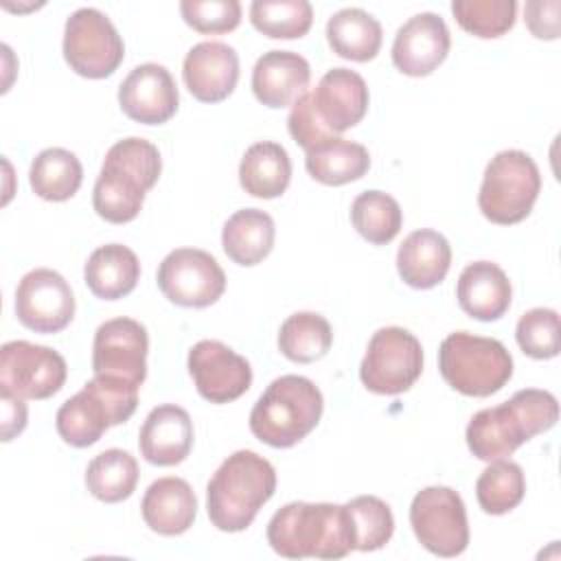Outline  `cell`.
Listing matches in <instances>:
<instances>
[{"label":"cell","instance_id":"41","mask_svg":"<svg viewBox=\"0 0 561 561\" xmlns=\"http://www.w3.org/2000/svg\"><path fill=\"white\" fill-rule=\"evenodd\" d=\"M561 2L559 0H530L524 7L528 31L539 39H557L561 31Z\"/></svg>","mask_w":561,"mask_h":561},{"label":"cell","instance_id":"19","mask_svg":"<svg viewBox=\"0 0 561 561\" xmlns=\"http://www.w3.org/2000/svg\"><path fill=\"white\" fill-rule=\"evenodd\" d=\"M118 103L131 121L142 125H162L178 112L180 94L164 66L140 64L121 81Z\"/></svg>","mask_w":561,"mask_h":561},{"label":"cell","instance_id":"35","mask_svg":"<svg viewBox=\"0 0 561 561\" xmlns=\"http://www.w3.org/2000/svg\"><path fill=\"white\" fill-rule=\"evenodd\" d=\"M526 493V478L517 462L493 460L476 480V497L484 513L504 515L513 511Z\"/></svg>","mask_w":561,"mask_h":561},{"label":"cell","instance_id":"16","mask_svg":"<svg viewBox=\"0 0 561 561\" xmlns=\"http://www.w3.org/2000/svg\"><path fill=\"white\" fill-rule=\"evenodd\" d=\"M188 373L197 392L210 403H230L248 392L252 368L245 357L219 340H199L188 351Z\"/></svg>","mask_w":561,"mask_h":561},{"label":"cell","instance_id":"36","mask_svg":"<svg viewBox=\"0 0 561 561\" xmlns=\"http://www.w3.org/2000/svg\"><path fill=\"white\" fill-rule=\"evenodd\" d=\"M250 22L272 39H296L309 33L313 9L307 0H254Z\"/></svg>","mask_w":561,"mask_h":561},{"label":"cell","instance_id":"38","mask_svg":"<svg viewBox=\"0 0 561 561\" xmlns=\"http://www.w3.org/2000/svg\"><path fill=\"white\" fill-rule=\"evenodd\" d=\"M344 506L353 522L355 550L373 552L390 541L394 533V517L383 500L375 495H357Z\"/></svg>","mask_w":561,"mask_h":561},{"label":"cell","instance_id":"14","mask_svg":"<svg viewBox=\"0 0 561 561\" xmlns=\"http://www.w3.org/2000/svg\"><path fill=\"white\" fill-rule=\"evenodd\" d=\"M15 316L35 333H57L75 316V294L68 280L48 267L31 270L15 289Z\"/></svg>","mask_w":561,"mask_h":561},{"label":"cell","instance_id":"10","mask_svg":"<svg viewBox=\"0 0 561 561\" xmlns=\"http://www.w3.org/2000/svg\"><path fill=\"white\" fill-rule=\"evenodd\" d=\"M125 57V44L112 20L92 7H81L66 20L64 59L85 79L110 77Z\"/></svg>","mask_w":561,"mask_h":561},{"label":"cell","instance_id":"4","mask_svg":"<svg viewBox=\"0 0 561 561\" xmlns=\"http://www.w3.org/2000/svg\"><path fill=\"white\" fill-rule=\"evenodd\" d=\"M276 491V471L270 460L250 449L230 454L206 486V511L224 533L245 530L261 506Z\"/></svg>","mask_w":561,"mask_h":561},{"label":"cell","instance_id":"34","mask_svg":"<svg viewBox=\"0 0 561 561\" xmlns=\"http://www.w3.org/2000/svg\"><path fill=\"white\" fill-rule=\"evenodd\" d=\"M353 228L375 245L390 243L403 224L399 202L383 191H364L351 204Z\"/></svg>","mask_w":561,"mask_h":561},{"label":"cell","instance_id":"13","mask_svg":"<svg viewBox=\"0 0 561 561\" xmlns=\"http://www.w3.org/2000/svg\"><path fill=\"white\" fill-rule=\"evenodd\" d=\"M66 359L50 346L13 340L0 348V390L20 399H48L66 381Z\"/></svg>","mask_w":561,"mask_h":561},{"label":"cell","instance_id":"33","mask_svg":"<svg viewBox=\"0 0 561 561\" xmlns=\"http://www.w3.org/2000/svg\"><path fill=\"white\" fill-rule=\"evenodd\" d=\"M333 331L324 316L316 311L291 313L278 331L280 353L296 364H311L329 353Z\"/></svg>","mask_w":561,"mask_h":561},{"label":"cell","instance_id":"6","mask_svg":"<svg viewBox=\"0 0 561 561\" xmlns=\"http://www.w3.org/2000/svg\"><path fill=\"white\" fill-rule=\"evenodd\" d=\"M138 388L125 379L94 375L57 410V434L72 447L94 445L112 425L125 423L136 412Z\"/></svg>","mask_w":561,"mask_h":561},{"label":"cell","instance_id":"37","mask_svg":"<svg viewBox=\"0 0 561 561\" xmlns=\"http://www.w3.org/2000/svg\"><path fill=\"white\" fill-rule=\"evenodd\" d=\"M451 13L467 33L491 39L513 28L517 15L515 0H454Z\"/></svg>","mask_w":561,"mask_h":561},{"label":"cell","instance_id":"7","mask_svg":"<svg viewBox=\"0 0 561 561\" xmlns=\"http://www.w3.org/2000/svg\"><path fill=\"white\" fill-rule=\"evenodd\" d=\"M438 370L456 392L489 397L513 377V357L500 340L456 331L438 346Z\"/></svg>","mask_w":561,"mask_h":561},{"label":"cell","instance_id":"2","mask_svg":"<svg viewBox=\"0 0 561 561\" xmlns=\"http://www.w3.org/2000/svg\"><path fill=\"white\" fill-rule=\"evenodd\" d=\"M557 419L559 403L552 392L524 388L508 401L484 408L469 419L467 447L480 460H504L533 436L548 432Z\"/></svg>","mask_w":561,"mask_h":561},{"label":"cell","instance_id":"25","mask_svg":"<svg viewBox=\"0 0 561 561\" xmlns=\"http://www.w3.org/2000/svg\"><path fill=\"white\" fill-rule=\"evenodd\" d=\"M449 241L430 228L410 232L397 252V272L401 280L414 289L436 287L449 272Z\"/></svg>","mask_w":561,"mask_h":561},{"label":"cell","instance_id":"1","mask_svg":"<svg viewBox=\"0 0 561 561\" xmlns=\"http://www.w3.org/2000/svg\"><path fill=\"white\" fill-rule=\"evenodd\" d=\"M267 543L285 559H342L355 550L344 504L289 502L267 524Z\"/></svg>","mask_w":561,"mask_h":561},{"label":"cell","instance_id":"18","mask_svg":"<svg viewBox=\"0 0 561 561\" xmlns=\"http://www.w3.org/2000/svg\"><path fill=\"white\" fill-rule=\"evenodd\" d=\"M451 46L445 20L432 11L412 15L397 28L392 64L408 77H427L447 57Z\"/></svg>","mask_w":561,"mask_h":561},{"label":"cell","instance_id":"23","mask_svg":"<svg viewBox=\"0 0 561 561\" xmlns=\"http://www.w3.org/2000/svg\"><path fill=\"white\" fill-rule=\"evenodd\" d=\"M456 298L467 316L491 322L508 311L513 289L500 265L491 261H476L460 272Z\"/></svg>","mask_w":561,"mask_h":561},{"label":"cell","instance_id":"17","mask_svg":"<svg viewBox=\"0 0 561 561\" xmlns=\"http://www.w3.org/2000/svg\"><path fill=\"white\" fill-rule=\"evenodd\" d=\"M307 105L318 125L337 136L357 125L368 110V85L351 68H331L322 75L316 90L305 92Z\"/></svg>","mask_w":561,"mask_h":561},{"label":"cell","instance_id":"31","mask_svg":"<svg viewBox=\"0 0 561 561\" xmlns=\"http://www.w3.org/2000/svg\"><path fill=\"white\" fill-rule=\"evenodd\" d=\"M83 180V167L79 158L61 147H48L39 151L28 171V182L35 195L46 202L70 199Z\"/></svg>","mask_w":561,"mask_h":561},{"label":"cell","instance_id":"21","mask_svg":"<svg viewBox=\"0 0 561 561\" xmlns=\"http://www.w3.org/2000/svg\"><path fill=\"white\" fill-rule=\"evenodd\" d=\"M138 447L147 462L156 467L180 465L193 447V421L180 405L153 408L138 434Z\"/></svg>","mask_w":561,"mask_h":561},{"label":"cell","instance_id":"22","mask_svg":"<svg viewBox=\"0 0 561 561\" xmlns=\"http://www.w3.org/2000/svg\"><path fill=\"white\" fill-rule=\"evenodd\" d=\"M309 61L294 50L263 53L252 68V92L267 107L294 105L309 85Z\"/></svg>","mask_w":561,"mask_h":561},{"label":"cell","instance_id":"26","mask_svg":"<svg viewBox=\"0 0 561 561\" xmlns=\"http://www.w3.org/2000/svg\"><path fill=\"white\" fill-rule=\"evenodd\" d=\"M140 278V261L123 243H107L96 248L83 267L88 289L101 300H118L134 291Z\"/></svg>","mask_w":561,"mask_h":561},{"label":"cell","instance_id":"32","mask_svg":"<svg viewBox=\"0 0 561 561\" xmlns=\"http://www.w3.org/2000/svg\"><path fill=\"white\" fill-rule=\"evenodd\" d=\"M138 482V462L125 449H105L96 454L85 469L88 491L105 502L116 504L127 500Z\"/></svg>","mask_w":561,"mask_h":561},{"label":"cell","instance_id":"9","mask_svg":"<svg viewBox=\"0 0 561 561\" xmlns=\"http://www.w3.org/2000/svg\"><path fill=\"white\" fill-rule=\"evenodd\" d=\"M423 373L421 342L401 327H381L373 333L359 364L362 383L375 394H401Z\"/></svg>","mask_w":561,"mask_h":561},{"label":"cell","instance_id":"15","mask_svg":"<svg viewBox=\"0 0 561 561\" xmlns=\"http://www.w3.org/2000/svg\"><path fill=\"white\" fill-rule=\"evenodd\" d=\"M147 329L134 318L105 320L92 342V370L140 386L147 377Z\"/></svg>","mask_w":561,"mask_h":561},{"label":"cell","instance_id":"39","mask_svg":"<svg viewBox=\"0 0 561 561\" xmlns=\"http://www.w3.org/2000/svg\"><path fill=\"white\" fill-rule=\"evenodd\" d=\"M515 337L519 348L533 359H550L559 355L561 331L559 313L554 309L535 307L526 311L515 327Z\"/></svg>","mask_w":561,"mask_h":561},{"label":"cell","instance_id":"29","mask_svg":"<svg viewBox=\"0 0 561 561\" xmlns=\"http://www.w3.org/2000/svg\"><path fill=\"white\" fill-rule=\"evenodd\" d=\"M274 234V219L265 210L241 208L224 224L221 248L237 265L252 267L272 252Z\"/></svg>","mask_w":561,"mask_h":561},{"label":"cell","instance_id":"24","mask_svg":"<svg viewBox=\"0 0 561 561\" xmlns=\"http://www.w3.org/2000/svg\"><path fill=\"white\" fill-rule=\"evenodd\" d=\"M140 513L145 524L164 537L186 533L197 515V497L191 484L182 478H158L145 491Z\"/></svg>","mask_w":561,"mask_h":561},{"label":"cell","instance_id":"3","mask_svg":"<svg viewBox=\"0 0 561 561\" xmlns=\"http://www.w3.org/2000/svg\"><path fill=\"white\" fill-rule=\"evenodd\" d=\"M162 171L160 151L153 142L129 136L114 142L94 182L92 206L110 224H127L142 208L145 193L158 182Z\"/></svg>","mask_w":561,"mask_h":561},{"label":"cell","instance_id":"27","mask_svg":"<svg viewBox=\"0 0 561 561\" xmlns=\"http://www.w3.org/2000/svg\"><path fill=\"white\" fill-rule=\"evenodd\" d=\"M309 175L327 186H342L366 175L370 167L368 149L359 142L329 136L305 151Z\"/></svg>","mask_w":561,"mask_h":561},{"label":"cell","instance_id":"20","mask_svg":"<svg viewBox=\"0 0 561 561\" xmlns=\"http://www.w3.org/2000/svg\"><path fill=\"white\" fill-rule=\"evenodd\" d=\"M182 77L197 101L219 103L237 88L239 55L224 42H199L186 53Z\"/></svg>","mask_w":561,"mask_h":561},{"label":"cell","instance_id":"12","mask_svg":"<svg viewBox=\"0 0 561 561\" xmlns=\"http://www.w3.org/2000/svg\"><path fill=\"white\" fill-rule=\"evenodd\" d=\"M156 280L173 305L195 309L217 302L226 289V274L217 259L197 248L171 250L158 265Z\"/></svg>","mask_w":561,"mask_h":561},{"label":"cell","instance_id":"40","mask_svg":"<svg viewBox=\"0 0 561 561\" xmlns=\"http://www.w3.org/2000/svg\"><path fill=\"white\" fill-rule=\"evenodd\" d=\"M180 13L197 33H228L241 22V4L237 0H182Z\"/></svg>","mask_w":561,"mask_h":561},{"label":"cell","instance_id":"8","mask_svg":"<svg viewBox=\"0 0 561 561\" xmlns=\"http://www.w3.org/2000/svg\"><path fill=\"white\" fill-rule=\"evenodd\" d=\"M541 175L535 160L519 149H504L484 169L478 206L482 215L500 226L526 219L539 197Z\"/></svg>","mask_w":561,"mask_h":561},{"label":"cell","instance_id":"11","mask_svg":"<svg viewBox=\"0 0 561 561\" xmlns=\"http://www.w3.org/2000/svg\"><path fill=\"white\" fill-rule=\"evenodd\" d=\"M410 526L419 543L436 557H458L469 546L467 508L449 486L421 489L410 504Z\"/></svg>","mask_w":561,"mask_h":561},{"label":"cell","instance_id":"28","mask_svg":"<svg viewBox=\"0 0 561 561\" xmlns=\"http://www.w3.org/2000/svg\"><path fill=\"white\" fill-rule=\"evenodd\" d=\"M291 180V160L283 145L261 140L245 149L239 164L241 188L261 199L278 197L287 191Z\"/></svg>","mask_w":561,"mask_h":561},{"label":"cell","instance_id":"30","mask_svg":"<svg viewBox=\"0 0 561 561\" xmlns=\"http://www.w3.org/2000/svg\"><path fill=\"white\" fill-rule=\"evenodd\" d=\"M381 24L359 7H346L327 22V39L335 55L351 61H370L381 48Z\"/></svg>","mask_w":561,"mask_h":561},{"label":"cell","instance_id":"5","mask_svg":"<svg viewBox=\"0 0 561 561\" xmlns=\"http://www.w3.org/2000/svg\"><path fill=\"white\" fill-rule=\"evenodd\" d=\"M322 392L302 375L274 379L250 412V432L265 445L285 449L300 443L322 416Z\"/></svg>","mask_w":561,"mask_h":561},{"label":"cell","instance_id":"42","mask_svg":"<svg viewBox=\"0 0 561 561\" xmlns=\"http://www.w3.org/2000/svg\"><path fill=\"white\" fill-rule=\"evenodd\" d=\"M2 401V440H11L26 427V405L24 399L0 390Z\"/></svg>","mask_w":561,"mask_h":561}]
</instances>
